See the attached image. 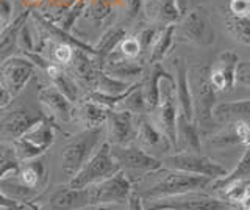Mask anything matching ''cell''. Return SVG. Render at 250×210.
<instances>
[{"mask_svg":"<svg viewBox=\"0 0 250 210\" xmlns=\"http://www.w3.org/2000/svg\"><path fill=\"white\" fill-rule=\"evenodd\" d=\"M47 184H49V168L44 159H33L19 163L16 171H11L0 179V190L5 194L18 199L30 209L39 210L31 201H36Z\"/></svg>","mask_w":250,"mask_h":210,"instance_id":"obj_1","label":"cell"},{"mask_svg":"<svg viewBox=\"0 0 250 210\" xmlns=\"http://www.w3.org/2000/svg\"><path fill=\"white\" fill-rule=\"evenodd\" d=\"M156 174V181L144 187L141 190H133L138 196L143 199V202L155 201L167 196H177V194L189 193V191H200L203 188H208L213 179L207 176H197L189 173H182V171H174L167 168H160L153 171Z\"/></svg>","mask_w":250,"mask_h":210,"instance_id":"obj_2","label":"cell"},{"mask_svg":"<svg viewBox=\"0 0 250 210\" xmlns=\"http://www.w3.org/2000/svg\"><path fill=\"white\" fill-rule=\"evenodd\" d=\"M194 108V122L200 135L213 129V107L216 105V90L209 82V66H195L188 72Z\"/></svg>","mask_w":250,"mask_h":210,"instance_id":"obj_3","label":"cell"},{"mask_svg":"<svg viewBox=\"0 0 250 210\" xmlns=\"http://www.w3.org/2000/svg\"><path fill=\"white\" fill-rule=\"evenodd\" d=\"M104 141H105V126L84 129L70 137L64 143V146H62L61 151L62 173L69 177H74Z\"/></svg>","mask_w":250,"mask_h":210,"instance_id":"obj_4","label":"cell"},{"mask_svg":"<svg viewBox=\"0 0 250 210\" xmlns=\"http://www.w3.org/2000/svg\"><path fill=\"white\" fill-rule=\"evenodd\" d=\"M175 40L199 46V47H209L216 41V30L211 22L209 13L202 5L195 6L191 11L183 14L175 24Z\"/></svg>","mask_w":250,"mask_h":210,"instance_id":"obj_5","label":"cell"},{"mask_svg":"<svg viewBox=\"0 0 250 210\" xmlns=\"http://www.w3.org/2000/svg\"><path fill=\"white\" fill-rule=\"evenodd\" d=\"M55 143V121L50 116H44L35 126H31L22 137L16 138L11 143L14 155L19 163L28 162L41 157V155L50 149Z\"/></svg>","mask_w":250,"mask_h":210,"instance_id":"obj_6","label":"cell"},{"mask_svg":"<svg viewBox=\"0 0 250 210\" xmlns=\"http://www.w3.org/2000/svg\"><path fill=\"white\" fill-rule=\"evenodd\" d=\"M119 169V165L111 155V144L105 140L97 147V151L91 155L89 160L80 168V171L74 177H70L67 185L72 187V188H86L92 184L108 179Z\"/></svg>","mask_w":250,"mask_h":210,"instance_id":"obj_7","label":"cell"},{"mask_svg":"<svg viewBox=\"0 0 250 210\" xmlns=\"http://www.w3.org/2000/svg\"><path fill=\"white\" fill-rule=\"evenodd\" d=\"M144 210H236L222 198L200 191H189L177 196H167L155 201H147Z\"/></svg>","mask_w":250,"mask_h":210,"instance_id":"obj_8","label":"cell"},{"mask_svg":"<svg viewBox=\"0 0 250 210\" xmlns=\"http://www.w3.org/2000/svg\"><path fill=\"white\" fill-rule=\"evenodd\" d=\"M163 166L174 171H182V173L197 174V176H207L209 179L224 177L229 169L222 166L221 163L214 162L213 159L202 155L200 152H189V151H178L175 154L166 155L163 160Z\"/></svg>","mask_w":250,"mask_h":210,"instance_id":"obj_9","label":"cell"},{"mask_svg":"<svg viewBox=\"0 0 250 210\" xmlns=\"http://www.w3.org/2000/svg\"><path fill=\"white\" fill-rule=\"evenodd\" d=\"M88 188L89 206L125 204L133 193V184L124 169H119L108 179L92 184Z\"/></svg>","mask_w":250,"mask_h":210,"instance_id":"obj_10","label":"cell"},{"mask_svg":"<svg viewBox=\"0 0 250 210\" xmlns=\"http://www.w3.org/2000/svg\"><path fill=\"white\" fill-rule=\"evenodd\" d=\"M156 112L158 129L167 137L172 149L177 151V116L178 105L175 99V79L174 75L166 77L160 82V102Z\"/></svg>","mask_w":250,"mask_h":210,"instance_id":"obj_11","label":"cell"},{"mask_svg":"<svg viewBox=\"0 0 250 210\" xmlns=\"http://www.w3.org/2000/svg\"><path fill=\"white\" fill-rule=\"evenodd\" d=\"M35 74V65L25 57L11 55L0 65V83L13 97L21 94Z\"/></svg>","mask_w":250,"mask_h":210,"instance_id":"obj_12","label":"cell"},{"mask_svg":"<svg viewBox=\"0 0 250 210\" xmlns=\"http://www.w3.org/2000/svg\"><path fill=\"white\" fill-rule=\"evenodd\" d=\"M136 137V115L125 110H108L105 140L111 146H127Z\"/></svg>","mask_w":250,"mask_h":210,"instance_id":"obj_13","label":"cell"},{"mask_svg":"<svg viewBox=\"0 0 250 210\" xmlns=\"http://www.w3.org/2000/svg\"><path fill=\"white\" fill-rule=\"evenodd\" d=\"M111 155L119 165L121 169L127 171H143V173H152L163 168L160 159L143 151L138 144H127V146H111Z\"/></svg>","mask_w":250,"mask_h":210,"instance_id":"obj_14","label":"cell"},{"mask_svg":"<svg viewBox=\"0 0 250 210\" xmlns=\"http://www.w3.org/2000/svg\"><path fill=\"white\" fill-rule=\"evenodd\" d=\"M41 112H30L27 108L13 110L10 113H0V141L13 143L16 138L22 137L25 132L44 118Z\"/></svg>","mask_w":250,"mask_h":210,"instance_id":"obj_15","label":"cell"},{"mask_svg":"<svg viewBox=\"0 0 250 210\" xmlns=\"http://www.w3.org/2000/svg\"><path fill=\"white\" fill-rule=\"evenodd\" d=\"M239 57L233 50H224L217 55L213 66H209V82L216 91L230 93L236 85V66Z\"/></svg>","mask_w":250,"mask_h":210,"instance_id":"obj_16","label":"cell"},{"mask_svg":"<svg viewBox=\"0 0 250 210\" xmlns=\"http://www.w3.org/2000/svg\"><path fill=\"white\" fill-rule=\"evenodd\" d=\"M136 144L147 154L167 152L172 149L170 141L146 115H136ZM155 157V155H153Z\"/></svg>","mask_w":250,"mask_h":210,"instance_id":"obj_17","label":"cell"},{"mask_svg":"<svg viewBox=\"0 0 250 210\" xmlns=\"http://www.w3.org/2000/svg\"><path fill=\"white\" fill-rule=\"evenodd\" d=\"M38 99L41 105L45 108L47 116H50L53 121L69 122L74 116V104L60 93L57 88L50 85V87H44L39 90Z\"/></svg>","mask_w":250,"mask_h":210,"instance_id":"obj_18","label":"cell"},{"mask_svg":"<svg viewBox=\"0 0 250 210\" xmlns=\"http://www.w3.org/2000/svg\"><path fill=\"white\" fill-rule=\"evenodd\" d=\"M144 16L156 27L174 25L180 21V14L175 0H144Z\"/></svg>","mask_w":250,"mask_h":210,"instance_id":"obj_19","label":"cell"},{"mask_svg":"<svg viewBox=\"0 0 250 210\" xmlns=\"http://www.w3.org/2000/svg\"><path fill=\"white\" fill-rule=\"evenodd\" d=\"M89 206L88 188H72V187H60L49 198L50 210H78Z\"/></svg>","mask_w":250,"mask_h":210,"instance_id":"obj_20","label":"cell"},{"mask_svg":"<svg viewBox=\"0 0 250 210\" xmlns=\"http://www.w3.org/2000/svg\"><path fill=\"white\" fill-rule=\"evenodd\" d=\"M175 99L178 105V113L183 115L186 119L194 121V108H192V97L189 90V80H188V68L185 60L175 58Z\"/></svg>","mask_w":250,"mask_h":210,"instance_id":"obj_21","label":"cell"},{"mask_svg":"<svg viewBox=\"0 0 250 210\" xmlns=\"http://www.w3.org/2000/svg\"><path fill=\"white\" fill-rule=\"evenodd\" d=\"M143 74L144 79L141 80V88H143L147 112H153L160 102V82L166 77H170V74L164 71L161 63L148 65Z\"/></svg>","mask_w":250,"mask_h":210,"instance_id":"obj_22","label":"cell"},{"mask_svg":"<svg viewBox=\"0 0 250 210\" xmlns=\"http://www.w3.org/2000/svg\"><path fill=\"white\" fill-rule=\"evenodd\" d=\"M213 119L219 124L246 122L250 126V99L216 104L213 107Z\"/></svg>","mask_w":250,"mask_h":210,"instance_id":"obj_23","label":"cell"},{"mask_svg":"<svg viewBox=\"0 0 250 210\" xmlns=\"http://www.w3.org/2000/svg\"><path fill=\"white\" fill-rule=\"evenodd\" d=\"M44 71H45L47 75H49V79L52 80L53 87L57 88L60 93H62V94H64L72 104L80 102V100L83 99L80 87H78L77 82L61 66L49 61V65L45 66Z\"/></svg>","mask_w":250,"mask_h":210,"instance_id":"obj_24","label":"cell"},{"mask_svg":"<svg viewBox=\"0 0 250 210\" xmlns=\"http://www.w3.org/2000/svg\"><path fill=\"white\" fill-rule=\"evenodd\" d=\"M213 147H229V146H247L250 143V126L246 122L225 124V129L208 141Z\"/></svg>","mask_w":250,"mask_h":210,"instance_id":"obj_25","label":"cell"},{"mask_svg":"<svg viewBox=\"0 0 250 210\" xmlns=\"http://www.w3.org/2000/svg\"><path fill=\"white\" fill-rule=\"evenodd\" d=\"M30 14H31V10L22 11L19 16H16L10 24H6L5 28L0 32V61L11 57L16 52V49H18V40H19L21 28L28 21Z\"/></svg>","mask_w":250,"mask_h":210,"instance_id":"obj_26","label":"cell"},{"mask_svg":"<svg viewBox=\"0 0 250 210\" xmlns=\"http://www.w3.org/2000/svg\"><path fill=\"white\" fill-rule=\"evenodd\" d=\"M177 151L200 152V132L194 121L186 119L183 115L177 116Z\"/></svg>","mask_w":250,"mask_h":210,"instance_id":"obj_27","label":"cell"},{"mask_svg":"<svg viewBox=\"0 0 250 210\" xmlns=\"http://www.w3.org/2000/svg\"><path fill=\"white\" fill-rule=\"evenodd\" d=\"M80 107L74 110V113L78 116V121H80L84 129H94V127H100L105 126L108 110L111 108H106L100 104L92 102L89 99H82L80 100Z\"/></svg>","mask_w":250,"mask_h":210,"instance_id":"obj_28","label":"cell"},{"mask_svg":"<svg viewBox=\"0 0 250 210\" xmlns=\"http://www.w3.org/2000/svg\"><path fill=\"white\" fill-rule=\"evenodd\" d=\"M144 65L138 63L136 60H127V58H121V60H113V61H106L102 68V71L105 74L114 77L117 80L122 82H128V79H135V77L143 75L144 72Z\"/></svg>","mask_w":250,"mask_h":210,"instance_id":"obj_29","label":"cell"},{"mask_svg":"<svg viewBox=\"0 0 250 210\" xmlns=\"http://www.w3.org/2000/svg\"><path fill=\"white\" fill-rule=\"evenodd\" d=\"M174 35H175V24L163 27L160 30V33L156 35L152 47L147 53V65L161 63V60L167 55L169 50L172 49V46H174V41H175Z\"/></svg>","mask_w":250,"mask_h":210,"instance_id":"obj_30","label":"cell"},{"mask_svg":"<svg viewBox=\"0 0 250 210\" xmlns=\"http://www.w3.org/2000/svg\"><path fill=\"white\" fill-rule=\"evenodd\" d=\"M244 179H250V143L246 146L244 155L241 157V160L238 162V165L234 166V169L229 171L224 177H219L216 181H213L209 184V187L213 190L222 191L230 184L238 182V181H244Z\"/></svg>","mask_w":250,"mask_h":210,"instance_id":"obj_31","label":"cell"},{"mask_svg":"<svg viewBox=\"0 0 250 210\" xmlns=\"http://www.w3.org/2000/svg\"><path fill=\"white\" fill-rule=\"evenodd\" d=\"M125 36H127V30L124 27H113L100 38L99 44L94 47V50H96V57H94V60H96V63L100 69L104 68L106 57L121 44V41Z\"/></svg>","mask_w":250,"mask_h":210,"instance_id":"obj_32","label":"cell"},{"mask_svg":"<svg viewBox=\"0 0 250 210\" xmlns=\"http://www.w3.org/2000/svg\"><path fill=\"white\" fill-rule=\"evenodd\" d=\"M133 85V82H122V80H117L114 77L105 74L102 69H99L97 74L94 75L92 82L89 83V87L92 88V91H97L102 93L105 96H121L124 94L125 91H128L130 87Z\"/></svg>","mask_w":250,"mask_h":210,"instance_id":"obj_33","label":"cell"},{"mask_svg":"<svg viewBox=\"0 0 250 210\" xmlns=\"http://www.w3.org/2000/svg\"><path fill=\"white\" fill-rule=\"evenodd\" d=\"M224 25L234 41L244 46H250V16H233V14L227 11L224 18Z\"/></svg>","mask_w":250,"mask_h":210,"instance_id":"obj_34","label":"cell"},{"mask_svg":"<svg viewBox=\"0 0 250 210\" xmlns=\"http://www.w3.org/2000/svg\"><path fill=\"white\" fill-rule=\"evenodd\" d=\"M116 110H125L133 115H146L147 113V105L144 100L143 88H141V82L136 83V87L128 93L127 97L116 107Z\"/></svg>","mask_w":250,"mask_h":210,"instance_id":"obj_35","label":"cell"},{"mask_svg":"<svg viewBox=\"0 0 250 210\" xmlns=\"http://www.w3.org/2000/svg\"><path fill=\"white\" fill-rule=\"evenodd\" d=\"M74 46L62 41H52L50 43V61L58 66H69L70 60L74 57Z\"/></svg>","mask_w":250,"mask_h":210,"instance_id":"obj_36","label":"cell"},{"mask_svg":"<svg viewBox=\"0 0 250 210\" xmlns=\"http://www.w3.org/2000/svg\"><path fill=\"white\" fill-rule=\"evenodd\" d=\"M19 166V162L14 155V149L10 143L0 141V179L6 176L11 171H16Z\"/></svg>","mask_w":250,"mask_h":210,"instance_id":"obj_37","label":"cell"},{"mask_svg":"<svg viewBox=\"0 0 250 210\" xmlns=\"http://www.w3.org/2000/svg\"><path fill=\"white\" fill-rule=\"evenodd\" d=\"M161 28H163V27H156V25L150 24L148 27H146V28L141 30V32L136 35L138 41H139V44H141V50H143V53H144V52L148 53V50H150V47H152V44H153V41H155L156 35L160 33V30H161Z\"/></svg>","mask_w":250,"mask_h":210,"instance_id":"obj_38","label":"cell"},{"mask_svg":"<svg viewBox=\"0 0 250 210\" xmlns=\"http://www.w3.org/2000/svg\"><path fill=\"white\" fill-rule=\"evenodd\" d=\"M227 11L233 16L247 18L250 16V0H230Z\"/></svg>","mask_w":250,"mask_h":210,"instance_id":"obj_39","label":"cell"},{"mask_svg":"<svg viewBox=\"0 0 250 210\" xmlns=\"http://www.w3.org/2000/svg\"><path fill=\"white\" fill-rule=\"evenodd\" d=\"M18 47L22 52H35V44H33V38H31L30 33V28L28 24L25 22L23 27L21 28V33H19V40H18Z\"/></svg>","mask_w":250,"mask_h":210,"instance_id":"obj_40","label":"cell"},{"mask_svg":"<svg viewBox=\"0 0 250 210\" xmlns=\"http://www.w3.org/2000/svg\"><path fill=\"white\" fill-rule=\"evenodd\" d=\"M236 83L250 88V60L239 61L236 66Z\"/></svg>","mask_w":250,"mask_h":210,"instance_id":"obj_41","label":"cell"},{"mask_svg":"<svg viewBox=\"0 0 250 210\" xmlns=\"http://www.w3.org/2000/svg\"><path fill=\"white\" fill-rule=\"evenodd\" d=\"M144 0H124V6H125V18L128 21L136 19L138 14L143 10Z\"/></svg>","mask_w":250,"mask_h":210,"instance_id":"obj_42","label":"cell"},{"mask_svg":"<svg viewBox=\"0 0 250 210\" xmlns=\"http://www.w3.org/2000/svg\"><path fill=\"white\" fill-rule=\"evenodd\" d=\"M23 209H25L23 202L8 196V194H5L0 190V210H23Z\"/></svg>","mask_w":250,"mask_h":210,"instance_id":"obj_43","label":"cell"},{"mask_svg":"<svg viewBox=\"0 0 250 210\" xmlns=\"http://www.w3.org/2000/svg\"><path fill=\"white\" fill-rule=\"evenodd\" d=\"M177 3V8L180 11V14H186L188 11H191L192 8H195V6H199L197 0H175Z\"/></svg>","mask_w":250,"mask_h":210,"instance_id":"obj_44","label":"cell"},{"mask_svg":"<svg viewBox=\"0 0 250 210\" xmlns=\"http://www.w3.org/2000/svg\"><path fill=\"white\" fill-rule=\"evenodd\" d=\"M127 204H128V210H144V202L135 191L131 193V196L128 198Z\"/></svg>","mask_w":250,"mask_h":210,"instance_id":"obj_45","label":"cell"},{"mask_svg":"<svg viewBox=\"0 0 250 210\" xmlns=\"http://www.w3.org/2000/svg\"><path fill=\"white\" fill-rule=\"evenodd\" d=\"M13 99L14 97L6 91V88L3 87V85L0 83V108H6L8 105L13 102Z\"/></svg>","mask_w":250,"mask_h":210,"instance_id":"obj_46","label":"cell"},{"mask_svg":"<svg viewBox=\"0 0 250 210\" xmlns=\"http://www.w3.org/2000/svg\"><path fill=\"white\" fill-rule=\"evenodd\" d=\"M236 210H250V188L246 191L244 196L241 198V201L238 202Z\"/></svg>","mask_w":250,"mask_h":210,"instance_id":"obj_47","label":"cell"},{"mask_svg":"<svg viewBox=\"0 0 250 210\" xmlns=\"http://www.w3.org/2000/svg\"><path fill=\"white\" fill-rule=\"evenodd\" d=\"M78 210H111L109 206H88L84 209H78Z\"/></svg>","mask_w":250,"mask_h":210,"instance_id":"obj_48","label":"cell"},{"mask_svg":"<svg viewBox=\"0 0 250 210\" xmlns=\"http://www.w3.org/2000/svg\"><path fill=\"white\" fill-rule=\"evenodd\" d=\"M3 110H5V108H0V113H3Z\"/></svg>","mask_w":250,"mask_h":210,"instance_id":"obj_49","label":"cell"}]
</instances>
